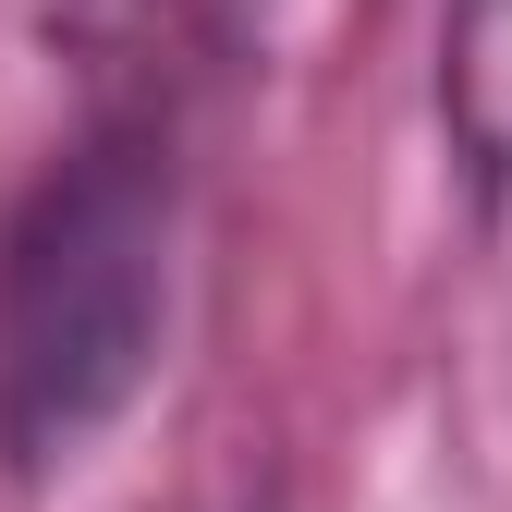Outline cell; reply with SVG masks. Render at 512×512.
<instances>
[{
    "instance_id": "obj_2",
    "label": "cell",
    "mask_w": 512,
    "mask_h": 512,
    "mask_svg": "<svg viewBox=\"0 0 512 512\" xmlns=\"http://www.w3.org/2000/svg\"><path fill=\"white\" fill-rule=\"evenodd\" d=\"M439 135L464 183L512 196V0H439Z\"/></svg>"
},
{
    "instance_id": "obj_1",
    "label": "cell",
    "mask_w": 512,
    "mask_h": 512,
    "mask_svg": "<svg viewBox=\"0 0 512 512\" xmlns=\"http://www.w3.org/2000/svg\"><path fill=\"white\" fill-rule=\"evenodd\" d=\"M183 281V159L159 110H98L0 220V476L49 488L147 403Z\"/></svg>"
}]
</instances>
